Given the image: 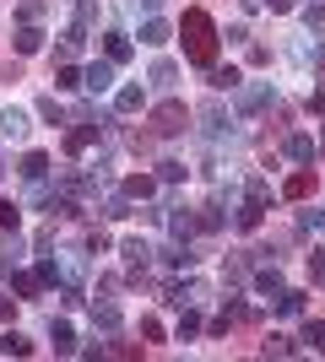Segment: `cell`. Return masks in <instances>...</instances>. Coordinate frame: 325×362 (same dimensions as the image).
<instances>
[{
  "label": "cell",
  "instance_id": "cell-1",
  "mask_svg": "<svg viewBox=\"0 0 325 362\" xmlns=\"http://www.w3.org/2000/svg\"><path fill=\"white\" fill-rule=\"evenodd\" d=\"M179 38H185V54H190L195 65H212V60H217V28H212V16H206L201 6H190V11H185Z\"/></svg>",
  "mask_w": 325,
  "mask_h": 362
},
{
  "label": "cell",
  "instance_id": "cell-2",
  "mask_svg": "<svg viewBox=\"0 0 325 362\" xmlns=\"http://www.w3.org/2000/svg\"><path fill=\"white\" fill-rule=\"evenodd\" d=\"M185 124H190V108H185V103H163V108L152 114V130H157V136H179Z\"/></svg>",
  "mask_w": 325,
  "mask_h": 362
},
{
  "label": "cell",
  "instance_id": "cell-3",
  "mask_svg": "<svg viewBox=\"0 0 325 362\" xmlns=\"http://www.w3.org/2000/svg\"><path fill=\"white\" fill-rule=\"evenodd\" d=\"M81 87L87 92H108L114 87V60H93L87 71H81Z\"/></svg>",
  "mask_w": 325,
  "mask_h": 362
},
{
  "label": "cell",
  "instance_id": "cell-4",
  "mask_svg": "<svg viewBox=\"0 0 325 362\" xmlns=\"http://www.w3.org/2000/svg\"><path fill=\"white\" fill-rule=\"evenodd\" d=\"M103 60H114V65H125V60H130V33H120V28H114V33H103Z\"/></svg>",
  "mask_w": 325,
  "mask_h": 362
},
{
  "label": "cell",
  "instance_id": "cell-5",
  "mask_svg": "<svg viewBox=\"0 0 325 362\" xmlns=\"http://www.w3.org/2000/svg\"><path fill=\"white\" fill-rule=\"evenodd\" d=\"M141 44L163 49V44H169V22H163V16H147V22H141Z\"/></svg>",
  "mask_w": 325,
  "mask_h": 362
},
{
  "label": "cell",
  "instance_id": "cell-6",
  "mask_svg": "<svg viewBox=\"0 0 325 362\" xmlns=\"http://www.w3.org/2000/svg\"><path fill=\"white\" fill-rule=\"evenodd\" d=\"M0 136L22 141V136H28V114H22V108H6V114H0Z\"/></svg>",
  "mask_w": 325,
  "mask_h": 362
},
{
  "label": "cell",
  "instance_id": "cell-7",
  "mask_svg": "<svg viewBox=\"0 0 325 362\" xmlns=\"http://www.w3.org/2000/svg\"><path fill=\"white\" fill-rule=\"evenodd\" d=\"M282 195H287V200H309V195H314V173H309V168H298L293 179H287V189H282Z\"/></svg>",
  "mask_w": 325,
  "mask_h": 362
},
{
  "label": "cell",
  "instance_id": "cell-8",
  "mask_svg": "<svg viewBox=\"0 0 325 362\" xmlns=\"http://www.w3.org/2000/svg\"><path fill=\"white\" fill-rule=\"evenodd\" d=\"M98 136H103V124H98V119H93V124H81V130H71V136H65V151H87Z\"/></svg>",
  "mask_w": 325,
  "mask_h": 362
},
{
  "label": "cell",
  "instance_id": "cell-9",
  "mask_svg": "<svg viewBox=\"0 0 325 362\" xmlns=\"http://www.w3.org/2000/svg\"><path fill=\"white\" fill-rule=\"evenodd\" d=\"M11 44H16V54H38V49H44V33L33 28V22H22V33H16Z\"/></svg>",
  "mask_w": 325,
  "mask_h": 362
},
{
  "label": "cell",
  "instance_id": "cell-10",
  "mask_svg": "<svg viewBox=\"0 0 325 362\" xmlns=\"http://www.w3.org/2000/svg\"><path fill=\"white\" fill-rule=\"evenodd\" d=\"M0 351H6V357H33V341L22 330H6L0 335Z\"/></svg>",
  "mask_w": 325,
  "mask_h": 362
},
{
  "label": "cell",
  "instance_id": "cell-11",
  "mask_svg": "<svg viewBox=\"0 0 325 362\" xmlns=\"http://www.w3.org/2000/svg\"><path fill=\"white\" fill-rule=\"evenodd\" d=\"M125 195H130V200H152V195H157V179H147V173H130V179H125Z\"/></svg>",
  "mask_w": 325,
  "mask_h": 362
},
{
  "label": "cell",
  "instance_id": "cell-12",
  "mask_svg": "<svg viewBox=\"0 0 325 362\" xmlns=\"http://www.w3.org/2000/svg\"><path fill=\"white\" fill-rule=\"evenodd\" d=\"M44 173H49V157H44V151H28V157H22V179L38 184Z\"/></svg>",
  "mask_w": 325,
  "mask_h": 362
},
{
  "label": "cell",
  "instance_id": "cell-13",
  "mask_svg": "<svg viewBox=\"0 0 325 362\" xmlns=\"http://www.w3.org/2000/svg\"><path fill=\"white\" fill-rule=\"evenodd\" d=\"M93 325H103V330H120V308H114V303H93Z\"/></svg>",
  "mask_w": 325,
  "mask_h": 362
},
{
  "label": "cell",
  "instance_id": "cell-14",
  "mask_svg": "<svg viewBox=\"0 0 325 362\" xmlns=\"http://www.w3.org/2000/svg\"><path fill=\"white\" fill-rule=\"evenodd\" d=\"M271 103V87H249L244 98H239V108H244V114H255V108H266Z\"/></svg>",
  "mask_w": 325,
  "mask_h": 362
},
{
  "label": "cell",
  "instance_id": "cell-15",
  "mask_svg": "<svg viewBox=\"0 0 325 362\" xmlns=\"http://www.w3.org/2000/svg\"><path fill=\"white\" fill-rule=\"evenodd\" d=\"M287 157H293V163H309V157H314V141L309 136H287Z\"/></svg>",
  "mask_w": 325,
  "mask_h": 362
},
{
  "label": "cell",
  "instance_id": "cell-16",
  "mask_svg": "<svg viewBox=\"0 0 325 362\" xmlns=\"http://www.w3.org/2000/svg\"><path fill=\"white\" fill-rule=\"evenodd\" d=\"M114 108H120V114H136L141 108V87H120L114 92Z\"/></svg>",
  "mask_w": 325,
  "mask_h": 362
},
{
  "label": "cell",
  "instance_id": "cell-17",
  "mask_svg": "<svg viewBox=\"0 0 325 362\" xmlns=\"http://www.w3.org/2000/svg\"><path fill=\"white\" fill-rule=\"evenodd\" d=\"M16 222H22V206H16V200H0V233H16Z\"/></svg>",
  "mask_w": 325,
  "mask_h": 362
},
{
  "label": "cell",
  "instance_id": "cell-18",
  "mask_svg": "<svg viewBox=\"0 0 325 362\" xmlns=\"http://www.w3.org/2000/svg\"><path fill=\"white\" fill-rule=\"evenodd\" d=\"M38 281H44V276H28V271H11V287L22 292V298H38Z\"/></svg>",
  "mask_w": 325,
  "mask_h": 362
},
{
  "label": "cell",
  "instance_id": "cell-19",
  "mask_svg": "<svg viewBox=\"0 0 325 362\" xmlns=\"http://www.w3.org/2000/svg\"><path fill=\"white\" fill-rule=\"evenodd\" d=\"M277 314H287V319L304 314V292H282V298H277Z\"/></svg>",
  "mask_w": 325,
  "mask_h": 362
},
{
  "label": "cell",
  "instance_id": "cell-20",
  "mask_svg": "<svg viewBox=\"0 0 325 362\" xmlns=\"http://www.w3.org/2000/svg\"><path fill=\"white\" fill-rule=\"evenodd\" d=\"M55 351H60V357H65V351H76V335H71V325H65V319L55 325Z\"/></svg>",
  "mask_w": 325,
  "mask_h": 362
},
{
  "label": "cell",
  "instance_id": "cell-21",
  "mask_svg": "<svg viewBox=\"0 0 325 362\" xmlns=\"http://www.w3.org/2000/svg\"><path fill=\"white\" fill-rule=\"evenodd\" d=\"M55 87H60V92L81 87V71H76V65H60V71H55Z\"/></svg>",
  "mask_w": 325,
  "mask_h": 362
},
{
  "label": "cell",
  "instance_id": "cell-22",
  "mask_svg": "<svg viewBox=\"0 0 325 362\" xmlns=\"http://www.w3.org/2000/svg\"><path fill=\"white\" fill-rule=\"evenodd\" d=\"M239 81H244V76H239V65H228V71H212V87H217V92H222V87L233 92Z\"/></svg>",
  "mask_w": 325,
  "mask_h": 362
},
{
  "label": "cell",
  "instance_id": "cell-23",
  "mask_svg": "<svg viewBox=\"0 0 325 362\" xmlns=\"http://www.w3.org/2000/svg\"><path fill=\"white\" fill-rule=\"evenodd\" d=\"M147 255H152V249L141 238H125V259H130V265H147Z\"/></svg>",
  "mask_w": 325,
  "mask_h": 362
},
{
  "label": "cell",
  "instance_id": "cell-24",
  "mask_svg": "<svg viewBox=\"0 0 325 362\" xmlns=\"http://www.w3.org/2000/svg\"><path fill=\"white\" fill-rule=\"evenodd\" d=\"M201 119H206V130H222V124H228V114H222V103H206Z\"/></svg>",
  "mask_w": 325,
  "mask_h": 362
},
{
  "label": "cell",
  "instance_id": "cell-25",
  "mask_svg": "<svg viewBox=\"0 0 325 362\" xmlns=\"http://www.w3.org/2000/svg\"><path fill=\"white\" fill-rule=\"evenodd\" d=\"M261 211H266V206H255V200H249L244 211H239V227H244V233H255V227H261Z\"/></svg>",
  "mask_w": 325,
  "mask_h": 362
},
{
  "label": "cell",
  "instance_id": "cell-26",
  "mask_svg": "<svg viewBox=\"0 0 325 362\" xmlns=\"http://www.w3.org/2000/svg\"><path fill=\"white\" fill-rule=\"evenodd\" d=\"M304 341H309L314 351H325V325H320V319H309V325H304Z\"/></svg>",
  "mask_w": 325,
  "mask_h": 362
},
{
  "label": "cell",
  "instance_id": "cell-27",
  "mask_svg": "<svg viewBox=\"0 0 325 362\" xmlns=\"http://www.w3.org/2000/svg\"><path fill=\"white\" fill-rule=\"evenodd\" d=\"M255 287H261V292H282V276H277V265H271V271H261V276H255Z\"/></svg>",
  "mask_w": 325,
  "mask_h": 362
},
{
  "label": "cell",
  "instance_id": "cell-28",
  "mask_svg": "<svg viewBox=\"0 0 325 362\" xmlns=\"http://www.w3.org/2000/svg\"><path fill=\"white\" fill-rule=\"evenodd\" d=\"M38 114H44V119H49V124H60V119H65V108H60V103H55V98H44V103H38Z\"/></svg>",
  "mask_w": 325,
  "mask_h": 362
},
{
  "label": "cell",
  "instance_id": "cell-29",
  "mask_svg": "<svg viewBox=\"0 0 325 362\" xmlns=\"http://www.w3.org/2000/svg\"><path fill=\"white\" fill-rule=\"evenodd\" d=\"M16 16H22V22H38V16H44V6H38V0H22V6H16Z\"/></svg>",
  "mask_w": 325,
  "mask_h": 362
},
{
  "label": "cell",
  "instance_id": "cell-30",
  "mask_svg": "<svg viewBox=\"0 0 325 362\" xmlns=\"http://www.w3.org/2000/svg\"><path fill=\"white\" fill-rule=\"evenodd\" d=\"M287 351H293V346H287V335H271V341H266V357H287Z\"/></svg>",
  "mask_w": 325,
  "mask_h": 362
},
{
  "label": "cell",
  "instance_id": "cell-31",
  "mask_svg": "<svg viewBox=\"0 0 325 362\" xmlns=\"http://www.w3.org/2000/svg\"><path fill=\"white\" fill-rule=\"evenodd\" d=\"M195 330H201V319H195V314H190V308H185V319H179V341H190V335H195Z\"/></svg>",
  "mask_w": 325,
  "mask_h": 362
},
{
  "label": "cell",
  "instance_id": "cell-32",
  "mask_svg": "<svg viewBox=\"0 0 325 362\" xmlns=\"http://www.w3.org/2000/svg\"><path fill=\"white\" fill-rule=\"evenodd\" d=\"M152 81H157V87H169V81H173V65L157 60V65H152Z\"/></svg>",
  "mask_w": 325,
  "mask_h": 362
},
{
  "label": "cell",
  "instance_id": "cell-33",
  "mask_svg": "<svg viewBox=\"0 0 325 362\" xmlns=\"http://www.w3.org/2000/svg\"><path fill=\"white\" fill-rule=\"evenodd\" d=\"M249 200H255V206H266V200H271V189H266V179H249Z\"/></svg>",
  "mask_w": 325,
  "mask_h": 362
},
{
  "label": "cell",
  "instance_id": "cell-34",
  "mask_svg": "<svg viewBox=\"0 0 325 362\" xmlns=\"http://www.w3.org/2000/svg\"><path fill=\"white\" fill-rule=\"evenodd\" d=\"M309 276H314V281H325V249H314V255H309Z\"/></svg>",
  "mask_w": 325,
  "mask_h": 362
},
{
  "label": "cell",
  "instance_id": "cell-35",
  "mask_svg": "<svg viewBox=\"0 0 325 362\" xmlns=\"http://www.w3.org/2000/svg\"><path fill=\"white\" fill-rule=\"evenodd\" d=\"M157 173H163V179L173 184V179H185V163H157Z\"/></svg>",
  "mask_w": 325,
  "mask_h": 362
},
{
  "label": "cell",
  "instance_id": "cell-36",
  "mask_svg": "<svg viewBox=\"0 0 325 362\" xmlns=\"http://www.w3.org/2000/svg\"><path fill=\"white\" fill-rule=\"evenodd\" d=\"M11 314H16V303H11V298H0V325H6Z\"/></svg>",
  "mask_w": 325,
  "mask_h": 362
},
{
  "label": "cell",
  "instance_id": "cell-37",
  "mask_svg": "<svg viewBox=\"0 0 325 362\" xmlns=\"http://www.w3.org/2000/svg\"><path fill=\"white\" fill-rule=\"evenodd\" d=\"M266 6H271V11H293V0H266Z\"/></svg>",
  "mask_w": 325,
  "mask_h": 362
},
{
  "label": "cell",
  "instance_id": "cell-38",
  "mask_svg": "<svg viewBox=\"0 0 325 362\" xmlns=\"http://www.w3.org/2000/svg\"><path fill=\"white\" fill-rule=\"evenodd\" d=\"M320 22H325V6H320Z\"/></svg>",
  "mask_w": 325,
  "mask_h": 362
},
{
  "label": "cell",
  "instance_id": "cell-39",
  "mask_svg": "<svg viewBox=\"0 0 325 362\" xmlns=\"http://www.w3.org/2000/svg\"><path fill=\"white\" fill-rule=\"evenodd\" d=\"M0 173H6V168H0Z\"/></svg>",
  "mask_w": 325,
  "mask_h": 362
}]
</instances>
